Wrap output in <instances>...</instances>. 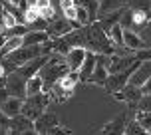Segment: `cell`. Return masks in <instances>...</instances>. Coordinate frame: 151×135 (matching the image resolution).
<instances>
[{
  "instance_id": "cell-1",
  "label": "cell",
  "mask_w": 151,
  "mask_h": 135,
  "mask_svg": "<svg viewBox=\"0 0 151 135\" xmlns=\"http://www.w3.org/2000/svg\"><path fill=\"white\" fill-rule=\"evenodd\" d=\"M50 93H40V96H32V98L24 99L22 105V115L28 117L30 121H38L46 113V107L50 103Z\"/></svg>"
},
{
  "instance_id": "cell-2",
  "label": "cell",
  "mask_w": 151,
  "mask_h": 135,
  "mask_svg": "<svg viewBox=\"0 0 151 135\" xmlns=\"http://www.w3.org/2000/svg\"><path fill=\"white\" fill-rule=\"evenodd\" d=\"M68 72H70L68 66H56V64H50V62H48V64L42 68V72H40L42 80H44V90L50 93V91H52V88L60 82V80L68 74Z\"/></svg>"
},
{
  "instance_id": "cell-3",
  "label": "cell",
  "mask_w": 151,
  "mask_h": 135,
  "mask_svg": "<svg viewBox=\"0 0 151 135\" xmlns=\"http://www.w3.org/2000/svg\"><path fill=\"white\" fill-rule=\"evenodd\" d=\"M40 56H44V54H42V46H30V48L22 46L20 50H16L14 54L8 56V62L14 68H22V66H26L28 62L40 58Z\"/></svg>"
},
{
  "instance_id": "cell-4",
  "label": "cell",
  "mask_w": 151,
  "mask_h": 135,
  "mask_svg": "<svg viewBox=\"0 0 151 135\" xmlns=\"http://www.w3.org/2000/svg\"><path fill=\"white\" fill-rule=\"evenodd\" d=\"M80 24H72L70 20H54V22H50V26H48V36H50V40H58V38H64V36H68V34H72L74 30H80L78 28Z\"/></svg>"
},
{
  "instance_id": "cell-5",
  "label": "cell",
  "mask_w": 151,
  "mask_h": 135,
  "mask_svg": "<svg viewBox=\"0 0 151 135\" xmlns=\"http://www.w3.org/2000/svg\"><path fill=\"white\" fill-rule=\"evenodd\" d=\"M4 88H6V91L12 98H24V96H26V80H24L20 74H16V72L6 75Z\"/></svg>"
},
{
  "instance_id": "cell-6",
  "label": "cell",
  "mask_w": 151,
  "mask_h": 135,
  "mask_svg": "<svg viewBox=\"0 0 151 135\" xmlns=\"http://www.w3.org/2000/svg\"><path fill=\"white\" fill-rule=\"evenodd\" d=\"M48 62H50V56H40V58H36V60L28 62L26 66L18 68L16 74H20L24 80H30V78H34V75H38L40 72H42V68H44Z\"/></svg>"
},
{
  "instance_id": "cell-7",
  "label": "cell",
  "mask_w": 151,
  "mask_h": 135,
  "mask_svg": "<svg viewBox=\"0 0 151 135\" xmlns=\"http://www.w3.org/2000/svg\"><path fill=\"white\" fill-rule=\"evenodd\" d=\"M88 58V50L83 48V46H78V48H72L66 56V60H68V70L70 72H78L80 74V70H82L83 62Z\"/></svg>"
},
{
  "instance_id": "cell-8",
  "label": "cell",
  "mask_w": 151,
  "mask_h": 135,
  "mask_svg": "<svg viewBox=\"0 0 151 135\" xmlns=\"http://www.w3.org/2000/svg\"><path fill=\"white\" fill-rule=\"evenodd\" d=\"M56 125H60V123H58V115L52 113V111H46L38 121H34V129H36L40 135H48Z\"/></svg>"
},
{
  "instance_id": "cell-9",
  "label": "cell",
  "mask_w": 151,
  "mask_h": 135,
  "mask_svg": "<svg viewBox=\"0 0 151 135\" xmlns=\"http://www.w3.org/2000/svg\"><path fill=\"white\" fill-rule=\"evenodd\" d=\"M123 46H125L127 50H131L133 54H137V52H141V50H147V48H149V46L141 40V36H139L135 30H125V32H123Z\"/></svg>"
},
{
  "instance_id": "cell-10",
  "label": "cell",
  "mask_w": 151,
  "mask_h": 135,
  "mask_svg": "<svg viewBox=\"0 0 151 135\" xmlns=\"http://www.w3.org/2000/svg\"><path fill=\"white\" fill-rule=\"evenodd\" d=\"M22 105H24V99L22 98H10L4 101V103L0 105V109L4 111L8 119H12V117H18V115H22Z\"/></svg>"
},
{
  "instance_id": "cell-11",
  "label": "cell",
  "mask_w": 151,
  "mask_h": 135,
  "mask_svg": "<svg viewBox=\"0 0 151 135\" xmlns=\"http://www.w3.org/2000/svg\"><path fill=\"white\" fill-rule=\"evenodd\" d=\"M125 127H127V121L123 115H119V117L111 119L109 123H106L99 131V135H125Z\"/></svg>"
},
{
  "instance_id": "cell-12",
  "label": "cell",
  "mask_w": 151,
  "mask_h": 135,
  "mask_svg": "<svg viewBox=\"0 0 151 135\" xmlns=\"http://www.w3.org/2000/svg\"><path fill=\"white\" fill-rule=\"evenodd\" d=\"M28 129H34V121H30L28 117H24V115L12 117L10 123H8V131L12 135H22L24 131H28Z\"/></svg>"
},
{
  "instance_id": "cell-13",
  "label": "cell",
  "mask_w": 151,
  "mask_h": 135,
  "mask_svg": "<svg viewBox=\"0 0 151 135\" xmlns=\"http://www.w3.org/2000/svg\"><path fill=\"white\" fill-rule=\"evenodd\" d=\"M149 78H151V64L149 62H141V66L137 68V72L131 75L129 83H131V85H137V88H143L145 82H147Z\"/></svg>"
},
{
  "instance_id": "cell-14",
  "label": "cell",
  "mask_w": 151,
  "mask_h": 135,
  "mask_svg": "<svg viewBox=\"0 0 151 135\" xmlns=\"http://www.w3.org/2000/svg\"><path fill=\"white\" fill-rule=\"evenodd\" d=\"M96 66H98V54L88 50V58H86L82 70H80V80H82V82H90L91 74L96 72Z\"/></svg>"
},
{
  "instance_id": "cell-15",
  "label": "cell",
  "mask_w": 151,
  "mask_h": 135,
  "mask_svg": "<svg viewBox=\"0 0 151 135\" xmlns=\"http://www.w3.org/2000/svg\"><path fill=\"white\" fill-rule=\"evenodd\" d=\"M46 42H50L48 32H38V30H30L24 36V46L30 48V46H44Z\"/></svg>"
},
{
  "instance_id": "cell-16",
  "label": "cell",
  "mask_w": 151,
  "mask_h": 135,
  "mask_svg": "<svg viewBox=\"0 0 151 135\" xmlns=\"http://www.w3.org/2000/svg\"><path fill=\"white\" fill-rule=\"evenodd\" d=\"M80 82V74L78 72H68V74L62 78L60 82H58V85L62 88V91L64 93H68V96H72L76 90V83Z\"/></svg>"
},
{
  "instance_id": "cell-17",
  "label": "cell",
  "mask_w": 151,
  "mask_h": 135,
  "mask_svg": "<svg viewBox=\"0 0 151 135\" xmlns=\"http://www.w3.org/2000/svg\"><path fill=\"white\" fill-rule=\"evenodd\" d=\"M40 93H44V80L38 74L30 80H26V96L32 98V96H40Z\"/></svg>"
},
{
  "instance_id": "cell-18",
  "label": "cell",
  "mask_w": 151,
  "mask_h": 135,
  "mask_svg": "<svg viewBox=\"0 0 151 135\" xmlns=\"http://www.w3.org/2000/svg\"><path fill=\"white\" fill-rule=\"evenodd\" d=\"M24 46V36H12L6 40V44H4V48H2V52H0V56L4 58V56H10V54H14L16 50H20Z\"/></svg>"
},
{
  "instance_id": "cell-19",
  "label": "cell",
  "mask_w": 151,
  "mask_h": 135,
  "mask_svg": "<svg viewBox=\"0 0 151 135\" xmlns=\"http://www.w3.org/2000/svg\"><path fill=\"white\" fill-rule=\"evenodd\" d=\"M123 32L125 30H123V26H121L119 22L107 28V36H109V40L113 42L115 48H117V46H123Z\"/></svg>"
},
{
  "instance_id": "cell-20",
  "label": "cell",
  "mask_w": 151,
  "mask_h": 135,
  "mask_svg": "<svg viewBox=\"0 0 151 135\" xmlns=\"http://www.w3.org/2000/svg\"><path fill=\"white\" fill-rule=\"evenodd\" d=\"M121 91L125 93V101H127V103H137L139 99L143 98V91H141V88L131 85V83H127V85H125Z\"/></svg>"
},
{
  "instance_id": "cell-21",
  "label": "cell",
  "mask_w": 151,
  "mask_h": 135,
  "mask_svg": "<svg viewBox=\"0 0 151 135\" xmlns=\"http://www.w3.org/2000/svg\"><path fill=\"white\" fill-rule=\"evenodd\" d=\"M135 121L145 129V131H151V111L139 109V111L135 113Z\"/></svg>"
},
{
  "instance_id": "cell-22",
  "label": "cell",
  "mask_w": 151,
  "mask_h": 135,
  "mask_svg": "<svg viewBox=\"0 0 151 135\" xmlns=\"http://www.w3.org/2000/svg\"><path fill=\"white\" fill-rule=\"evenodd\" d=\"M16 26H20V22H18L16 14L12 12V10L4 8V30H14Z\"/></svg>"
},
{
  "instance_id": "cell-23",
  "label": "cell",
  "mask_w": 151,
  "mask_h": 135,
  "mask_svg": "<svg viewBox=\"0 0 151 135\" xmlns=\"http://www.w3.org/2000/svg\"><path fill=\"white\" fill-rule=\"evenodd\" d=\"M40 18H42V14H40V10H38L34 4H30L28 10L24 12V22H26V24H36Z\"/></svg>"
},
{
  "instance_id": "cell-24",
  "label": "cell",
  "mask_w": 151,
  "mask_h": 135,
  "mask_svg": "<svg viewBox=\"0 0 151 135\" xmlns=\"http://www.w3.org/2000/svg\"><path fill=\"white\" fill-rule=\"evenodd\" d=\"M80 6H83L90 12L91 20L96 18V14H99V0H80Z\"/></svg>"
},
{
  "instance_id": "cell-25",
  "label": "cell",
  "mask_w": 151,
  "mask_h": 135,
  "mask_svg": "<svg viewBox=\"0 0 151 135\" xmlns=\"http://www.w3.org/2000/svg\"><path fill=\"white\" fill-rule=\"evenodd\" d=\"M119 24L123 26V30H129L133 28V10H123L119 18Z\"/></svg>"
},
{
  "instance_id": "cell-26",
  "label": "cell",
  "mask_w": 151,
  "mask_h": 135,
  "mask_svg": "<svg viewBox=\"0 0 151 135\" xmlns=\"http://www.w3.org/2000/svg\"><path fill=\"white\" fill-rule=\"evenodd\" d=\"M90 22H91L90 12H88V10H86L83 6H80V4H78V24H80L82 28H86V26H88Z\"/></svg>"
},
{
  "instance_id": "cell-27",
  "label": "cell",
  "mask_w": 151,
  "mask_h": 135,
  "mask_svg": "<svg viewBox=\"0 0 151 135\" xmlns=\"http://www.w3.org/2000/svg\"><path fill=\"white\" fill-rule=\"evenodd\" d=\"M145 133H147V131H145V129L141 127V125H139L135 119L129 121L127 127H125V135H145Z\"/></svg>"
},
{
  "instance_id": "cell-28",
  "label": "cell",
  "mask_w": 151,
  "mask_h": 135,
  "mask_svg": "<svg viewBox=\"0 0 151 135\" xmlns=\"http://www.w3.org/2000/svg\"><path fill=\"white\" fill-rule=\"evenodd\" d=\"M147 20V10H133V26H143Z\"/></svg>"
},
{
  "instance_id": "cell-29",
  "label": "cell",
  "mask_w": 151,
  "mask_h": 135,
  "mask_svg": "<svg viewBox=\"0 0 151 135\" xmlns=\"http://www.w3.org/2000/svg\"><path fill=\"white\" fill-rule=\"evenodd\" d=\"M137 34L141 36V40H143V42H145L147 46H151V22L147 24V26H143V28L137 32Z\"/></svg>"
},
{
  "instance_id": "cell-30",
  "label": "cell",
  "mask_w": 151,
  "mask_h": 135,
  "mask_svg": "<svg viewBox=\"0 0 151 135\" xmlns=\"http://www.w3.org/2000/svg\"><path fill=\"white\" fill-rule=\"evenodd\" d=\"M135 58L139 62H151V48H147V50H141V52L135 54Z\"/></svg>"
},
{
  "instance_id": "cell-31",
  "label": "cell",
  "mask_w": 151,
  "mask_h": 135,
  "mask_svg": "<svg viewBox=\"0 0 151 135\" xmlns=\"http://www.w3.org/2000/svg\"><path fill=\"white\" fill-rule=\"evenodd\" d=\"M48 135H72V131H70L68 127H64V125H56Z\"/></svg>"
},
{
  "instance_id": "cell-32",
  "label": "cell",
  "mask_w": 151,
  "mask_h": 135,
  "mask_svg": "<svg viewBox=\"0 0 151 135\" xmlns=\"http://www.w3.org/2000/svg\"><path fill=\"white\" fill-rule=\"evenodd\" d=\"M34 6L42 12V10H48V8H52V0H36V4Z\"/></svg>"
},
{
  "instance_id": "cell-33",
  "label": "cell",
  "mask_w": 151,
  "mask_h": 135,
  "mask_svg": "<svg viewBox=\"0 0 151 135\" xmlns=\"http://www.w3.org/2000/svg\"><path fill=\"white\" fill-rule=\"evenodd\" d=\"M8 123H10V119H8L6 115H4V111L0 109V127H8Z\"/></svg>"
},
{
  "instance_id": "cell-34",
  "label": "cell",
  "mask_w": 151,
  "mask_h": 135,
  "mask_svg": "<svg viewBox=\"0 0 151 135\" xmlns=\"http://www.w3.org/2000/svg\"><path fill=\"white\" fill-rule=\"evenodd\" d=\"M141 91H143V96H151V78L145 82V85L141 88Z\"/></svg>"
},
{
  "instance_id": "cell-35",
  "label": "cell",
  "mask_w": 151,
  "mask_h": 135,
  "mask_svg": "<svg viewBox=\"0 0 151 135\" xmlns=\"http://www.w3.org/2000/svg\"><path fill=\"white\" fill-rule=\"evenodd\" d=\"M4 8L6 6H2V0H0V32L4 30Z\"/></svg>"
},
{
  "instance_id": "cell-36",
  "label": "cell",
  "mask_w": 151,
  "mask_h": 135,
  "mask_svg": "<svg viewBox=\"0 0 151 135\" xmlns=\"http://www.w3.org/2000/svg\"><path fill=\"white\" fill-rule=\"evenodd\" d=\"M60 4H62V10H66V8H72V6H76V0H62Z\"/></svg>"
},
{
  "instance_id": "cell-37",
  "label": "cell",
  "mask_w": 151,
  "mask_h": 135,
  "mask_svg": "<svg viewBox=\"0 0 151 135\" xmlns=\"http://www.w3.org/2000/svg\"><path fill=\"white\" fill-rule=\"evenodd\" d=\"M111 96H113V99H117V101H125V93H123V91H115Z\"/></svg>"
},
{
  "instance_id": "cell-38",
  "label": "cell",
  "mask_w": 151,
  "mask_h": 135,
  "mask_svg": "<svg viewBox=\"0 0 151 135\" xmlns=\"http://www.w3.org/2000/svg\"><path fill=\"white\" fill-rule=\"evenodd\" d=\"M6 34H4V32H0V52H2V48H4V44H6Z\"/></svg>"
},
{
  "instance_id": "cell-39",
  "label": "cell",
  "mask_w": 151,
  "mask_h": 135,
  "mask_svg": "<svg viewBox=\"0 0 151 135\" xmlns=\"http://www.w3.org/2000/svg\"><path fill=\"white\" fill-rule=\"evenodd\" d=\"M2 78H6V66L0 64V80H2Z\"/></svg>"
},
{
  "instance_id": "cell-40",
  "label": "cell",
  "mask_w": 151,
  "mask_h": 135,
  "mask_svg": "<svg viewBox=\"0 0 151 135\" xmlns=\"http://www.w3.org/2000/svg\"><path fill=\"white\" fill-rule=\"evenodd\" d=\"M22 135H40V133H38L36 129H28V131H24Z\"/></svg>"
},
{
  "instance_id": "cell-41",
  "label": "cell",
  "mask_w": 151,
  "mask_h": 135,
  "mask_svg": "<svg viewBox=\"0 0 151 135\" xmlns=\"http://www.w3.org/2000/svg\"><path fill=\"white\" fill-rule=\"evenodd\" d=\"M0 135H10V131H8V127H0Z\"/></svg>"
},
{
  "instance_id": "cell-42",
  "label": "cell",
  "mask_w": 151,
  "mask_h": 135,
  "mask_svg": "<svg viewBox=\"0 0 151 135\" xmlns=\"http://www.w3.org/2000/svg\"><path fill=\"white\" fill-rule=\"evenodd\" d=\"M145 135H151V131H147V133H145Z\"/></svg>"
},
{
  "instance_id": "cell-43",
  "label": "cell",
  "mask_w": 151,
  "mask_h": 135,
  "mask_svg": "<svg viewBox=\"0 0 151 135\" xmlns=\"http://www.w3.org/2000/svg\"><path fill=\"white\" fill-rule=\"evenodd\" d=\"M2 2H6V4H8V0H2Z\"/></svg>"
},
{
  "instance_id": "cell-44",
  "label": "cell",
  "mask_w": 151,
  "mask_h": 135,
  "mask_svg": "<svg viewBox=\"0 0 151 135\" xmlns=\"http://www.w3.org/2000/svg\"><path fill=\"white\" fill-rule=\"evenodd\" d=\"M99 2H101V0H99Z\"/></svg>"
},
{
  "instance_id": "cell-45",
  "label": "cell",
  "mask_w": 151,
  "mask_h": 135,
  "mask_svg": "<svg viewBox=\"0 0 151 135\" xmlns=\"http://www.w3.org/2000/svg\"><path fill=\"white\" fill-rule=\"evenodd\" d=\"M10 135H12V133H10Z\"/></svg>"
}]
</instances>
